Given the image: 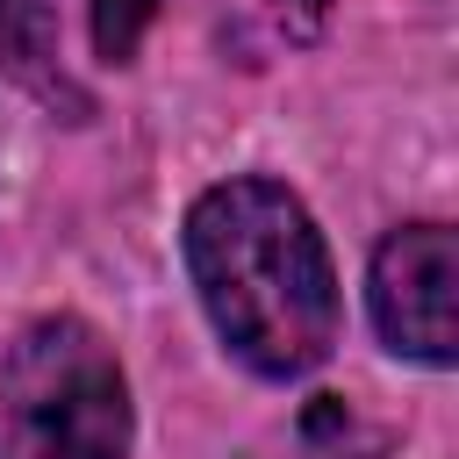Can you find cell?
<instances>
[{
    "label": "cell",
    "mask_w": 459,
    "mask_h": 459,
    "mask_svg": "<svg viewBox=\"0 0 459 459\" xmlns=\"http://www.w3.org/2000/svg\"><path fill=\"white\" fill-rule=\"evenodd\" d=\"M0 72L57 86V0H0Z\"/></svg>",
    "instance_id": "4"
},
{
    "label": "cell",
    "mask_w": 459,
    "mask_h": 459,
    "mask_svg": "<svg viewBox=\"0 0 459 459\" xmlns=\"http://www.w3.org/2000/svg\"><path fill=\"white\" fill-rule=\"evenodd\" d=\"M366 301H373V330L394 359L452 366V351H459V237L445 222H402L394 237H380Z\"/></svg>",
    "instance_id": "3"
},
{
    "label": "cell",
    "mask_w": 459,
    "mask_h": 459,
    "mask_svg": "<svg viewBox=\"0 0 459 459\" xmlns=\"http://www.w3.org/2000/svg\"><path fill=\"white\" fill-rule=\"evenodd\" d=\"M0 416L22 459H129V380L79 316H36L0 359Z\"/></svg>",
    "instance_id": "2"
},
{
    "label": "cell",
    "mask_w": 459,
    "mask_h": 459,
    "mask_svg": "<svg viewBox=\"0 0 459 459\" xmlns=\"http://www.w3.org/2000/svg\"><path fill=\"white\" fill-rule=\"evenodd\" d=\"M151 22H158V0H93V50L108 65H129Z\"/></svg>",
    "instance_id": "5"
},
{
    "label": "cell",
    "mask_w": 459,
    "mask_h": 459,
    "mask_svg": "<svg viewBox=\"0 0 459 459\" xmlns=\"http://www.w3.org/2000/svg\"><path fill=\"white\" fill-rule=\"evenodd\" d=\"M186 273L237 366L258 380H301L337 344V265L280 179H222L186 208Z\"/></svg>",
    "instance_id": "1"
}]
</instances>
